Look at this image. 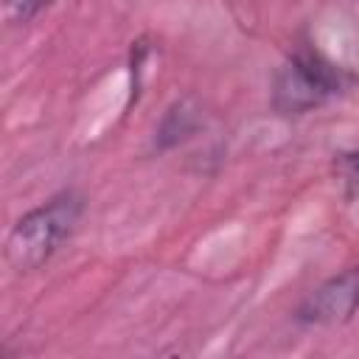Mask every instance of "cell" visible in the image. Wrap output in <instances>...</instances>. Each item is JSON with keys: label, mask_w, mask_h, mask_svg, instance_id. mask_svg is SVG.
<instances>
[{"label": "cell", "mask_w": 359, "mask_h": 359, "mask_svg": "<svg viewBox=\"0 0 359 359\" xmlns=\"http://www.w3.org/2000/svg\"><path fill=\"white\" fill-rule=\"evenodd\" d=\"M53 0H3V17L8 25H28Z\"/></svg>", "instance_id": "8992f818"}, {"label": "cell", "mask_w": 359, "mask_h": 359, "mask_svg": "<svg viewBox=\"0 0 359 359\" xmlns=\"http://www.w3.org/2000/svg\"><path fill=\"white\" fill-rule=\"evenodd\" d=\"M84 213V196L76 188L59 191L39 208L28 210L17 219V224L6 236V264L17 272H34L48 264L56 250L76 233Z\"/></svg>", "instance_id": "6da1fadb"}, {"label": "cell", "mask_w": 359, "mask_h": 359, "mask_svg": "<svg viewBox=\"0 0 359 359\" xmlns=\"http://www.w3.org/2000/svg\"><path fill=\"white\" fill-rule=\"evenodd\" d=\"M334 171H337V180H339V185L345 191V199L359 196V149L337 154Z\"/></svg>", "instance_id": "5b68a950"}, {"label": "cell", "mask_w": 359, "mask_h": 359, "mask_svg": "<svg viewBox=\"0 0 359 359\" xmlns=\"http://www.w3.org/2000/svg\"><path fill=\"white\" fill-rule=\"evenodd\" d=\"M359 309V266L331 275L311 289L294 309V320L309 328H331L348 323Z\"/></svg>", "instance_id": "3957f363"}, {"label": "cell", "mask_w": 359, "mask_h": 359, "mask_svg": "<svg viewBox=\"0 0 359 359\" xmlns=\"http://www.w3.org/2000/svg\"><path fill=\"white\" fill-rule=\"evenodd\" d=\"M194 129H196V109L188 107V101H177V104L165 112V118H163V123H160L157 143H160V149H168V146L180 143L185 135H191Z\"/></svg>", "instance_id": "277c9868"}, {"label": "cell", "mask_w": 359, "mask_h": 359, "mask_svg": "<svg viewBox=\"0 0 359 359\" xmlns=\"http://www.w3.org/2000/svg\"><path fill=\"white\" fill-rule=\"evenodd\" d=\"M353 84V76L311 45H297L272 76V109L286 118L306 115Z\"/></svg>", "instance_id": "7a4b0ae2"}]
</instances>
